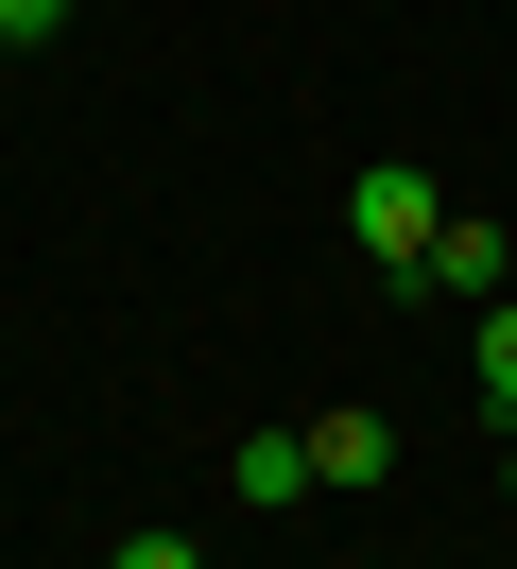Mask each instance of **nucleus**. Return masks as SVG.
I'll return each instance as SVG.
<instances>
[{"label": "nucleus", "mask_w": 517, "mask_h": 569, "mask_svg": "<svg viewBox=\"0 0 517 569\" xmlns=\"http://www.w3.org/2000/svg\"><path fill=\"white\" fill-rule=\"evenodd\" d=\"M103 569H190V535H121V552H103Z\"/></svg>", "instance_id": "nucleus-7"}, {"label": "nucleus", "mask_w": 517, "mask_h": 569, "mask_svg": "<svg viewBox=\"0 0 517 569\" xmlns=\"http://www.w3.org/2000/svg\"><path fill=\"white\" fill-rule=\"evenodd\" d=\"M500 277H517V259H500V224H483V208H448V224H431V259H414V293H466V311H483Z\"/></svg>", "instance_id": "nucleus-2"}, {"label": "nucleus", "mask_w": 517, "mask_h": 569, "mask_svg": "<svg viewBox=\"0 0 517 569\" xmlns=\"http://www.w3.org/2000/svg\"><path fill=\"white\" fill-rule=\"evenodd\" d=\"M379 466H397L379 415H310V483H379Z\"/></svg>", "instance_id": "nucleus-3"}, {"label": "nucleus", "mask_w": 517, "mask_h": 569, "mask_svg": "<svg viewBox=\"0 0 517 569\" xmlns=\"http://www.w3.org/2000/svg\"><path fill=\"white\" fill-rule=\"evenodd\" d=\"M52 18H69V0H0V52H34V36H52Z\"/></svg>", "instance_id": "nucleus-6"}, {"label": "nucleus", "mask_w": 517, "mask_h": 569, "mask_svg": "<svg viewBox=\"0 0 517 569\" xmlns=\"http://www.w3.org/2000/svg\"><path fill=\"white\" fill-rule=\"evenodd\" d=\"M431 224H448V190L414 173V156H379V173L345 190V242H362V259H379L397 293H414V259H431Z\"/></svg>", "instance_id": "nucleus-1"}, {"label": "nucleus", "mask_w": 517, "mask_h": 569, "mask_svg": "<svg viewBox=\"0 0 517 569\" xmlns=\"http://www.w3.org/2000/svg\"><path fill=\"white\" fill-rule=\"evenodd\" d=\"M500 483H517V431H500Z\"/></svg>", "instance_id": "nucleus-8"}, {"label": "nucleus", "mask_w": 517, "mask_h": 569, "mask_svg": "<svg viewBox=\"0 0 517 569\" xmlns=\"http://www.w3.org/2000/svg\"><path fill=\"white\" fill-rule=\"evenodd\" d=\"M466 362H483V397L517 415V293H483V346H466Z\"/></svg>", "instance_id": "nucleus-5"}, {"label": "nucleus", "mask_w": 517, "mask_h": 569, "mask_svg": "<svg viewBox=\"0 0 517 569\" xmlns=\"http://www.w3.org/2000/svg\"><path fill=\"white\" fill-rule=\"evenodd\" d=\"M241 500H310V431H241Z\"/></svg>", "instance_id": "nucleus-4"}]
</instances>
